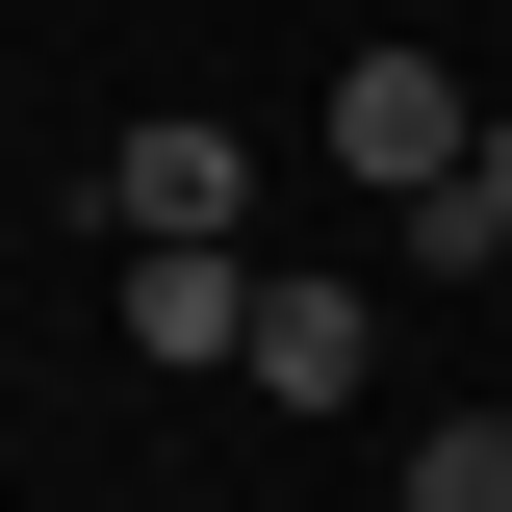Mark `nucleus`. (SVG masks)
<instances>
[{
	"label": "nucleus",
	"mask_w": 512,
	"mask_h": 512,
	"mask_svg": "<svg viewBox=\"0 0 512 512\" xmlns=\"http://www.w3.org/2000/svg\"><path fill=\"white\" fill-rule=\"evenodd\" d=\"M410 512H512V410H436L410 436Z\"/></svg>",
	"instance_id": "obj_5"
},
{
	"label": "nucleus",
	"mask_w": 512,
	"mask_h": 512,
	"mask_svg": "<svg viewBox=\"0 0 512 512\" xmlns=\"http://www.w3.org/2000/svg\"><path fill=\"white\" fill-rule=\"evenodd\" d=\"M487 205H512V103H487Z\"/></svg>",
	"instance_id": "obj_7"
},
{
	"label": "nucleus",
	"mask_w": 512,
	"mask_h": 512,
	"mask_svg": "<svg viewBox=\"0 0 512 512\" xmlns=\"http://www.w3.org/2000/svg\"><path fill=\"white\" fill-rule=\"evenodd\" d=\"M256 410H359V384H384V308H359V282H333V256H256Z\"/></svg>",
	"instance_id": "obj_3"
},
{
	"label": "nucleus",
	"mask_w": 512,
	"mask_h": 512,
	"mask_svg": "<svg viewBox=\"0 0 512 512\" xmlns=\"http://www.w3.org/2000/svg\"><path fill=\"white\" fill-rule=\"evenodd\" d=\"M128 359L231 384V359H256V256H128Z\"/></svg>",
	"instance_id": "obj_4"
},
{
	"label": "nucleus",
	"mask_w": 512,
	"mask_h": 512,
	"mask_svg": "<svg viewBox=\"0 0 512 512\" xmlns=\"http://www.w3.org/2000/svg\"><path fill=\"white\" fill-rule=\"evenodd\" d=\"M103 231H128V256H231V231H256V128H205V103L103 128Z\"/></svg>",
	"instance_id": "obj_2"
},
{
	"label": "nucleus",
	"mask_w": 512,
	"mask_h": 512,
	"mask_svg": "<svg viewBox=\"0 0 512 512\" xmlns=\"http://www.w3.org/2000/svg\"><path fill=\"white\" fill-rule=\"evenodd\" d=\"M333 180H359V205H436V180H487V103H461L436 52H333Z\"/></svg>",
	"instance_id": "obj_1"
},
{
	"label": "nucleus",
	"mask_w": 512,
	"mask_h": 512,
	"mask_svg": "<svg viewBox=\"0 0 512 512\" xmlns=\"http://www.w3.org/2000/svg\"><path fill=\"white\" fill-rule=\"evenodd\" d=\"M384 256H436V282H487V256H512V205H487V180H436V205H384Z\"/></svg>",
	"instance_id": "obj_6"
}]
</instances>
